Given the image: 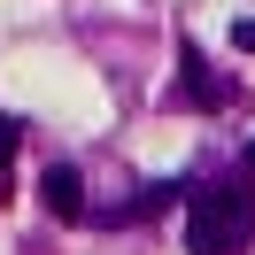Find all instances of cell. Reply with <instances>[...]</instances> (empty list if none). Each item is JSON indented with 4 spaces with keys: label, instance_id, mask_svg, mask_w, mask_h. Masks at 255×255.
I'll use <instances>...</instances> for the list:
<instances>
[{
    "label": "cell",
    "instance_id": "8992f818",
    "mask_svg": "<svg viewBox=\"0 0 255 255\" xmlns=\"http://www.w3.org/2000/svg\"><path fill=\"white\" fill-rule=\"evenodd\" d=\"M248 178H255V147H248Z\"/></svg>",
    "mask_w": 255,
    "mask_h": 255
},
{
    "label": "cell",
    "instance_id": "5b68a950",
    "mask_svg": "<svg viewBox=\"0 0 255 255\" xmlns=\"http://www.w3.org/2000/svg\"><path fill=\"white\" fill-rule=\"evenodd\" d=\"M8 155H16V124L0 116V170H8Z\"/></svg>",
    "mask_w": 255,
    "mask_h": 255
},
{
    "label": "cell",
    "instance_id": "3957f363",
    "mask_svg": "<svg viewBox=\"0 0 255 255\" xmlns=\"http://www.w3.org/2000/svg\"><path fill=\"white\" fill-rule=\"evenodd\" d=\"M178 62H186V101H193V109H217V101H224V85L209 78V62H201V47H186V54H178Z\"/></svg>",
    "mask_w": 255,
    "mask_h": 255
},
{
    "label": "cell",
    "instance_id": "7a4b0ae2",
    "mask_svg": "<svg viewBox=\"0 0 255 255\" xmlns=\"http://www.w3.org/2000/svg\"><path fill=\"white\" fill-rule=\"evenodd\" d=\"M39 201H47L62 224H78V217H85V186H78V170H70V162H54V170L39 178Z\"/></svg>",
    "mask_w": 255,
    "mask_h": 255
},
{
    "label": "cell",
    "instance_id": "277c9868",
    "mask_svg": "<svg viewBox=\"0 0 255 255\" xmlns=\"http://www.w3.org/2000/svg\"><path fill=\"white\" fill-rule=\"evenodd\" d=\"M232 47H240V54H255V16H240V23H232Z\"/></svg>",
    "mask_w": 255,
    "mask_h": 255
},
{
    "label": "cell",
    "instance_id": "6da1fadb",
    "mask_svg": "<svg viewBox=\"0 0 255 255\" xmlns=\"http://www.w3.org/2000/svg\"><path fill=\"white\" fill-rule=\"evenodd\" d=\"M248 232H255V193H240V186L193 193V209H186V248L193 255H240Z\"/></svg>",
    "mask_w": 255,
    "mask_h": 255
}]
</instances>
